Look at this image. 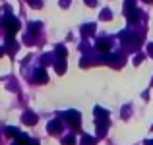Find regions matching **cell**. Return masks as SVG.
I'll use <instances>...</instances> for the list:
<instances>
[{
	"instance_id": "6da1fadb",
	"label": "cell",
	"mask_w": 153,
	"mask_h": 145,
	"mask_svg": "<svg viewBox=\"0 0 153 145\" xmlns=\"http://www.w3.org/2000/svg\"><path fill=\"white\" fill-rule=\"evenodd\" d=\"M95 124L99 128V134H105L107 132V126H108V112L101 107H95Z\"/></svg>"
},
{
	"instance_id": "7a4b0ae2",
	"label": "cell",
	"mask_w": 153,
	"mask_h": 145,
	"mask_svg": "<svg viewBox=\"0 0 153 145\" xmlns=\"http://www.w3.org/2000/svg\"><path fill=\"white\" fill-rule=\"evenodd\" d=\"M124 16L128 18V21H138L140 19V12L134 8V0H126V4H124Z\"/></svg>"
},
{
	"instance_id": "3957f363",
	"label": "cell",
	"mask_w": 153,
	"mask_h": 145,
	"mask_svg": "<svg viewBox=\"0 0 153 145\" xmlns=\"http://www.w3.org/2000/svg\"><path fill=\"white\" fill-rule=\"evenodd\" d=\"M64 120H68L72 128H79L82 126V114L78 110H66L64 112Z\"/></svg>"
},
{
	"instance_id": "277c9868",
	"label": "cell",
	"mask_w": 153,
	"mask_h": 145,
	"mask_svg": "<svg viewBox=\"0 0 153 145\" xmlns=\"http://www.w3.org/2000/svg\"><path fill=\"white\" fill-rule=\"evenodd\" d=\"M4 25H6V31H8V35H10V37L19 29V21H18V19H14L12 16H8V18L4 19Z\"/></svg>"
},
{
	"instance_id": "5b68a950",
	"label": "cell",
	"mask_w": 153,
	"mask_h": 145,
	"mask_svg": "<svg viewBox=\"0 0 153 145\" xmlns=\"http://www.w3.org/2000/svg\"><path fill=\"white\" fill-rule=\"evenodd\" d=\"M22 120H23V124H27V126H33V124H37V114H33L31 110H27V112H23Z\"/></svg>"
},
{
	"instance_id": "8992f818",
	"label": "cell",
	"mask_w": 153,
	"mask_h": 145,
	"mask_svg": "<svg viewBox=\"0 0 153 145\" xmlns=\"http://www.w3.org/2000/svg\"><path fill=\"white\" fill-rule=\"evenodd\" d=\"M47 130H49V134H60V130H62V124H60V120H52Z\"/></svg>"
},
{
	"instance_id": "52a82bcc",
	"label": "cell",
	"mask_w": 153,
	"mask_h": 145,
	"mask_svg": "<svg viewBox=\"0 0 153 145\" xmlns=\"http://www.w3.org/2000/svg\"><path fill=\"white\" fill-rule=\"evenodd\" d=\"M97 48H99L101 52H107L108 48H111V41H108V39H101V41L97 43Z\"/></svg>"
},
{
	"instance_id": "ba28073f",
	"label": "cell",
	"mask_w": 153,
	"mask_h": 145,
	"mask_svg": "<svg viewBox=\"0 0 153 145\" xmlns=\"http://www.w3.org/2000/svg\"><path fill=\"white\" fill-rule=\"evenodd\" d=\"M35 81L37 83H45L47 81V72L45 70H37L35 72Z\"/></svg>"
},
{
	"instance_id": "9c48e42d",
	"label": "cell",
	"mask_w": 153,
	"mask_h": 145,
	"mask_svg": "<svg viewBox=\"0 0 153 145\" xmlns=\"http://www.w3.org/2000/svg\"><path fill=\"white\" fill-rule=\"evenodd\" d=\"M6 134L10 135V138H19V135H22V132H19L18 128H12V126H8V128H6Z\"/></svg>"
},
{
	"instance_id": "30bf717a",
	"label": "cell",
	"mask_w": 153,
	"mask_h": 145,
	"mask_svg": "<svg viewBox=\"0 0 153 145\" xmlns=\"http://www.w3.org/2000/svg\"><path fill=\"white\" fill-rule=\"evenodd\" d=\"M79 145H95V139L91 138V135H83L82 141H79Z\"/></svg>"
},
{
	"instance_id": "8fae6325",
	"label": "cell",
	"mask_w": 153,
	"mask_h": 145,
	"mask_svg": "<svg viewBox=\"0 0 153 145\" xmlns=\"http://www.w3.org/2000/svg\"><path fill=\"white\" fill-rule=\"evenodd\" d=\"M27 143H29V139H27L25 138V135H19V138H18V141H14V143H12V145H27Z\"/></svg>"
},
{
	"instance_id": "7c38bea8",
	"label": "cell",
	"mask_w": 153,
	"mask_h": 145,
	"mask_svg": "<svg viewBox=\"0 0 153 145\" xmlns=\"http://www.w3.org/2000/svg\"><path fill=\"white\" fill-rule=\"evenodd\" d=\"M62 145H76V138L74 135H68V138L62 139Z\"/></svg>"
},
{
	"instance_id": "4fadbf2b",
	"label": "cell",
	"mask_w": 153,
	"mask_h": 145,
	"mask_svg": "<svg viewBox=\"0 0 153 145\" xmlns=\"http://www.w3.org/2000/svg\"><path fill=\"white\" fill-rule=\"evenodd\" d=\"M93 29H95V25H91V23L83 25V33H85V35H91V33H93Z\"/></svg>"
},
{
	"instance_id": "5bb4252c",
	"label": "cell",
	"mask_w": 153,
	"mask_h": 145,
	"mask_svg": "<svg viewBox=\"0 0 153 145\" xmlns=\"http://www.w3.org/2000/svg\"><path fill=\"white\" fill-rule=\"evenodd\" d=\"M111 18H112L111 10H103V12H101V19H105V21H107V19H111Z\"/></svg>"
},
{
	"instance_id": "9a60e30c",
	"label": "cell",
	"mask_w": 153,
	"mask_h": 145,
	"mask_svg": "<svg viewBox=\"0 0 153 145\" xmlns=\"http://www.w3.org/2000/svg\"><path fill=\"white\" fill-rule=\"evenodd\" d=\"M39 25H41V23H31V25H29V29H31V33H37V29H39Z\"/></svg>"
},
{
	"instance_id": "2e32d148",
	"label": "cell",
	"mask_w": 153,
	"mask_h": 145,
	"mask_svg": "<svg viewBox=\"0 0 153 145\" xmlns=\"http://www.w3.org/2000/svg\"><path fill=\"white\" fill-rule=\"evenodd\" d=\"M147 54L153 58V43H149V45H147Z\"/></svg>"
},
{
	"instance_id": "e0dca14e",
	"label": "cell",
	"mask_w": 153,
	"mask_h": 145,
	"mask_svg": "<svg viewBox=\"0 0 153 145\" xmlns=\"http://www.w3.org/2000/svg\"><path fill=\"white\" fill-rule=\"evenodd\" d=\"M60 6H62V8H68V6H70V0H60Z\"/></svg>"
},
{
	"instance_id": "ac0fdd59",
	"label": "cell",
	"mask_w": 153,
	"mask_h": 145,
	"mask_svg": "<svg viewBox=\"0 0 153 145\" xmlns=\"http://www.w3.org/2000/svg\"><path fill=\"white\" fill-rule=\"evenodd\" d=\"M142 60H143V54H138V56H136V60H134V64H140Z\"/></svg>"
},
{
	"instance_id": "d6986e66",
	"label": "cell",
	"mask_w": 153,
	"mask_h": 145,
	"mask_svg": "<svg viewBox=\"0 0 153 145\" xmlns=\"http://www.w3.org/2000/svg\"><path fill=\"white\" fill-rule=\"evenodd\" d=\"M87 6H97V0H85Z\"/></svg>"
},
{
	"instance_id": "ffe728a7",
	"label": "cell",
	"mask_w": 153,
	"mask_h": 145,
	"mask_svg": "<svg viewBox=\"0 0 153 145\" xmlns=\"http://www.w3.org/2000/svg\"><path fill=\"white\" fill-rule=\"evenodd\" d=\"M4 52H6V50H4V48L0 47V58H2V56H4Z\"/></svg>"
},
{
	"instance_id": "44dd1931",
	"label": "cell",
	"mask_w": 153,
	"mask_h": 145,
	"mask_svg": "<svg viewBox=\"0 0 153 145\" xmlns=\"http://www.w3.org/2000/svg\"><path fill=\"white\" fill-rule=\"evenodd\" d=\"M27 145H39V141H29Z\"/></svg>"
},
{
	"instance_id": "7402d4cb",
	"label": "cell",
	"mask_w": 153,
	"mask_h": 145,
	"mask_svg": "<svg viewBox=\"0 0 153 145\" xmlns=\"http://www.w3.org/2000/svg\"><path fill=\"white\" fill-rule=\"evenodd\" d=\"M146 2H149V4H151V2H153V0H146Z\"/></svg>"
},
{
	"instance_id": "603a6c76",
	"label": "cell",
	"mask_w": 153,
	"mask_h": 145,
	"mask_svg": "<svg viewBox=\"0 0 153 145\" xmlns=\"http://www.w3.org/2000/svg\"><path fill=\"white\" fill-rule=\"evenodd\" d=\"M29 2H31V0H29Z\"/></svg>"
}]
</instances>
